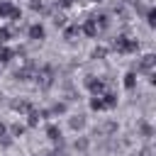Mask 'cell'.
<instances>
[{"instance_id": "3957f363", "label": "cell", "mask_w": 156, "mask_h": 156, "mask_svg": "<svg viewBox=\"0 0 156 156\" xmlns=\"http://www.w3.org/2000/svg\"><path fill=\"white\" fill-rule=\"evenodd\" d=\"M7 58H10V51L2 49V51H0V61H7Z\"/></svg>"}, {"instance_id": "7a4b0ae2", "label": "cell", "mask_w": 156, "mask_h": 156, "mask_svg": "<svg viewBox=\"0 0 156 156\" xmlns=\"http://www.w3.org/2000/svg\"><path fill=\"white\" fill-rule=\"evenodd\" d=\"M29 34H32V37H41V34H44V29H41V27H32V32H29Z\"/></svg>"}, {"instance_id": "6da1fadb", "label": "cell", "mask_w": 156, "mask_h": 156, "mask_svg": "<svg viewBox=\"0 0 156 156\" xmlns=\"http://www.w3.org/2000/svg\"><path fill=\"white\" fill-rule=\"evenodd\" d=\"M0 15H17V12L12 10V5H10V2H2V5H0Z\"/></svg>"}]
</instances>
